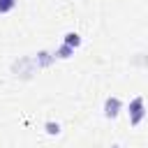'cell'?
I'll return each instance as SVG.
<instances>
[{
  "label": "cell",
  "mask_w": 148,
  "mask_h": 148,
  "mask_svg": "<svg viewBox=\"0 0 148 148\" xmlns=\"http://www.w3.org/2000/svg\"><path fill=\"white\" fill-rule=\"evenodd\" d=\"M127 113H130V125H132V127H136V125L146 118V104H143V97H141V95H136V97L130 99Z\"/></svg>",
  "instance_id": "1"
},
{
  "label": "cell",
  "mask_w": 148,
  "mask_h": 148,
  "mask_svg": "<svg viewBox=\"0 0 148 148\" xmlns=\"http://www.w3.org/2000/svg\"><path fill=\"white\" fill-rule=\"evenodd\" d=\"M120 109H123V102H120V97L111 95V97H106V99H104V109H102V111H104V118H109V120L118 118Z\"/></svg>",
  "instance_id": "2"
},
{
  "label": "cell",
  "mask_w": 148,
  "mask_h": 148,
  "mask_svg": "<svg viewBox=\"0 0 148 148\" xmlns=\"http://www.w3.org/2000/svg\"><path fill=\"white\" fill-rule=\"evenodd\" d=\"M81 42H83V39H81V35H79V32H72V30H69V32H65V37H62V44H67V46H72V49H79V46H81Z\"/></svg>",
  "instance_id": "3"
},
{
  "label": "cell",
  "mask_w": 148,
  "mask_h": 148,
  "mask_svg": "<svg viewBox=\"0 0 148 148\" xmlns=\"http://www.w3.org/2000/svg\"><path fill=\"white\" fill-rule=\"evenodd\" d=\"M56 58H60V60H67V58H72L74 56V49L72 46H67V44H60L58 49H56V53H53Z\"/></svg>",
  "instance_id": "4"
},
{
  "label": "cell",
  "mask_w": 148,
  "mask_h": 148,
  "mask_svg": "<svg viewBox=\"0 0 148 148\" xmlns=\"http://www.w3.org/2000/svg\"><path fill=\"white\" fill-rule=\"evenodd\" d=\"M44 130H46V134H51V136H56V134H60V123H53V120H46V123H44Z\"/></svg>",
  "instance_id": "5"
},
{
  "label": "cell",
  "mask_w": 148,
  "mask_h": 148,
  "mask_svg": "<svg viewBox=\"0 0 148 148\" xmlns=\"http://www.w3.org/2000/svg\"><path fill=\"white\" fill-rule=\"evenodd\" d=\"M53 60H56V56H49L46 51H42V53L37 56V65H51Z\"/></svg>",
  "instance_id": "6"
},
{
  "label": "cell",
  "mask_w": 148,
  "mask_h": 148,
  "mask_svg": "<svg viewBox=\"0 0 148 148\" xmlns=\"http://www.w3.org/2000/svg\"><path fill=\"white\" fill-rule=\"evenodd\" d=\"M16 7V0H0V14H7Z\"/></svg>",
  "instance_id": "7"
},
{
  "label": "cell",
  "mask_w": 148,
  "mask_h": 148,
  "mask_svg": "<svg viewBox=\"0 0 148 148\" xmlns=\"http://www.w3.org/2000/svg\"><path fill=\"white\" fill-rule=\"evenodd\" d=\"M111 148H123V146H120V143H113V146H111Z\"/></svg>",
  "instance_id": "8"
}]
</instances>
